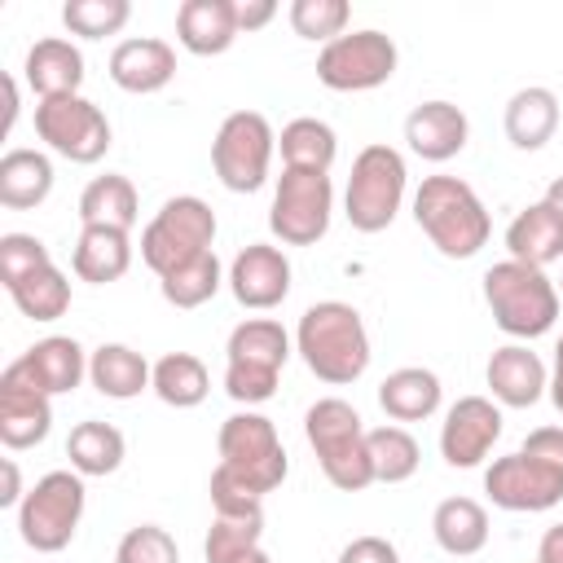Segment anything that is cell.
Returning <instances> with one entry per match:
<instances>
[{"label":"cell","instance_id":"obj_33","mask_svg":"<svg viewBox=\"0 0 563 563\" xmlns=\"http://www.w3.org/2000/svg\"><path fill=\"white\" fill-rule=\"evenodd\" d=\"M277 150H282V163L295 167V172H330L334 167V154H339V136L325 119H290L277 136Z\"/></svg>","mask_w":563,"mask_h":563},{"label":"cell","instance_id":"obj_18","mask_svg":"<svg viewBox=\"0 0 563 563\" xmlns=\"http://www.w3.org/2000/svg\"><path fill=\"white\" fill-rule=\"evenodd\" d=\"M110 79H114V88L136 92V97L163 92L176 79V48L167 40H154V35H132V40L114 44Z\"/></svg>","mask_w":563,"mask_h":563},{"label":"cell","instance_id":"obj_5","mask_svg":"<svg viewBox=\"0 0 563 563\" xmlns=\"http://www.w3.org/2000/svg\"><path fill=\"white\" fill-rule=\"evenodd\" d=\"M405 185H409V172H405L400 150L365 145L352 158V176H347V189H343L347 224L356 233H383L396 220L400 202H405Z\"/></svg>","mask_w":563,"mask_h":563},{"label":"cell","instance_id":"obj_12","mask_svg":"<svg viewBox=\"0 0 563 563\" xmlns=\"http://www.w3.org/2000/svg\"><path fill=\"white\" fill-rule=\"evenodd\" d=\"M35 136L70 158V163H101L106 150H110V119L97 101L70 92V97H48V101H35Z\"/></svg>","mask_w":563,"mask_h":563},{"label":"cell","instance_id":"obj_29","mask_svg":"<svg viewBox=\"0 0 563 563\" xmlns=\"http://www.w3.org/2000/svg\"><path fill=\"white\" fill-rule=\"evenodd\" d=\"M431 537L444 554L471 559L488 545V510L475 497H444L431 515Z\"/></svg>","mask_w":563,"mask_h":563},{"label":"cell","instance_id":"obj_1","mask_svg":"<svg viewBox=\"0 0 563 563\" xmlns=\"http://www.w3.org/2000/svg\"><path fill=\"white\" fill-rule=\"evenodd\" d=\"M295 352L330 387L356 383L369 369V356H374L361 312L343 299H321V303L303 308V317L295 325Z\"/></svg>","mask_w":563,"mask_h":563},{"label":"cell","instance_id":"obj_52","mask_svg":"<svg viewBox=\"0 0 563 563\" xmlns=\"http://www.w3.org/2000/svg\"><path fill=\"white\" fill-rule=\"evenodd\" d=\"M238 563H273V559H268V550H264V545H260V550H251V554H242V559H238Z\"/></svg>","mask_w":563,"mask_h":563},{"label":"cell","instance_id":"obj_9","mask_svg":"<svg viewBox=\"0 0 563 563\" xmlns=\"http://www.w3.org/2000/svg\"><path fill=\"white\" fill-rule=\"evenodd\" d=\"M216 449H220V466L242 475L264 497L273 488H282V479L290 475V462H286V449H282V435H277L273 418H264L255 409H242V413L224 418L220 435H216Z\"/></svg>","mask_w":563,"mask_h":563},{"label":"cell","instance_id":"obj_2","mask_svg":"<svg viewBox=\"0 0 563 563\" xmlns=\"http://www.w3.org/2000/svg\"><path fill=\"white\" fill-rule=\"evenodd\" d=\"M413 220L444 260H471L484 251L493 220L479 194L457 176H427L413 194Z\"/></svg>","mask_w":563,"mask_h":563},{"label":"cell","instance_id":"obj_24","mask_svg":"<svg viewBox=\"0 0 563 563\" xmlns=\"http://www.w3.org/2000/svg\"><path fill=\"white\" fill-rule=\"evenodd\" d=\"M136 211H141L136 185L128 176H119V172L92 176L84 185V194H79V224L84 229H123V233H132Z\"/></svg>","mask_w":563,"mask_h":563},{"label":"cell","instance_id":"obj_49","mask_svg":"<svg viewBox=\"0 0 563 563\" xmlns=\"http://www.w3.org/2000/svg\"><path fill=\"white\" fill-rule=\"evenodd\" d=\"M22 475H18V462L4 457V493H0V506H22Z\"/></svg>","mask_w":563,"mask_h":563},{"label":"cell","instance_id":"obj_26","mask_svg":"<svg viewBox=\"0 0 563 563\" xmlns=\"http://www.w3.org/2000/svg\"><path fill=\"white\" fill-rule=\"evenodd\" d=\"M440 396H444L440 378L431 369H422V365H400V369H391L378 383V405H383V413L391 422H422V418H431L440 409Z\"/></svg>","mask_w":563,"mask_h":563},{"label":"cell","instance_id":"obj_4","mask_svg":"<svg viewBox=\"0 0 563 563\" xmlns=\"http://www.w3.org/2000/svg\"><path fill=\"white\" fill-rule=\"evenodd\" d=\"M484 303L510 339H541L559 321V286L545 277V268L501 260L484 273Z\"/></svg>","mask_w":563,"mask_h":563},{"label":"cell","instance_id":"obj_14","mask_svg":"<svg viewBox=\"0 0 563 563\" xmlns=\"http://www.w3.org/2000/svg\"><path fill=\"white\" fill-rule=\"evenodd\" d=\"M497 440H501V405H493V396H462L449 405L440 422V457L453 471L479 466Z\"/></svg>","mask_w":563,"mask_h":563},{"label":"cell","instance_id":"obj_10","mask_svg":"<svg viewBox=\"0 0 563 563\" xmlns=\"http://www.w3.org/2000/svg\"><path fill=\"white\" fill-rule=\"evenodd\" d=\"M396 62H400L396 40L374 26H361V31H343L339 40L321 44L317 79L330 92H369L396 75Z\"/></svg>","mask_w":563,"mask_h":563},{"label":"cell","instance_id":"obj_38","mask_svg":"<svg viewBox=\"0 0 563 563\" xmlns=\"http://www.w3.org/2000/svg\"><path fill=\"white\" fill-rule=\"evenodd\" d=\"M132 18V4L128 0H66L62 4V22L70 35L79 40H106V35H119Z\"/></svg>","mask_w":563,"mask_h":563},{"label":"cell","instance_id":"obj_50","mask_svg":"<svg viewBox=\"0 0 563 563\" xmlns=\"http://www.w3.org/2000/svg\"><path fill=\"white\" fill-rule=\"evenodd\" d=\"M550 400H554V409L563 413V339H559V347H554V369H550Z\"/></svg>","mask_w":563,"mask_h":563},{"label":"cell","instance_id":"obj_42","mask_svg":"<svg viewBox=\"0 0 563 563\" xmlns=\"http://www.w3.org/2000/svg\"><path fill=\"white\" fill-rule=\"evenodd\" d=\"M114 563H180L176 537L158 523H136L119 537L114 545Z\"/></svg>","mask_w":563,"mask_h":563},{"label":"cell","instance_id":"obj_53","mask_svg":"<svg viewBox=\"0 0 563 563\" xmlns=\"http://www.w3.org/2000/svg\"><path fill=\"white\" fill-rule=\"evenodd\" d=\"M554 286H559V295H563V277H559V282H554Z\"/></svg>","mask_w":563,"mask_h":563},{"label":"cell","instance_id":"obj_44","mask_svg":"<svg viewBox=\"0 0 563 563\" xmlns=\"http://www.w3.org/2000/svg\"><path fill=\"white\" fill-rule=\"evenodd\" d=\"M224 391L238 400V405H264L273 400L277 391V369H264V365H246V361H224Z\"/></svg>","mask_w":563,"mask_h":563},{"label":"cell","instance_id":"obj_30","mask_svg":"<svg viewBox=\"0 0 563 563\" xmlns=\"http://www.w3.org/2000/svg\"><path fill=\"white\" fill-rule=\"evenodd\" d=\"M53 194V163L40 150H9L0 158V207L31 211Z\"/></svg>","mask_w":563,"mask_h":563},{"label":"cell","instance_id":"obj_48","mask_svg":"<svg viewBox=\"0 0 563 563\" xmlns=\"http://www.w3.org/2000/svg\"><path fill=\"white\" fill-rule=\"evenodd\" d=\"M532 563H563V523H550L541 532V545H537V559Z\"/></svg>","mask_w":563,"mask_h":563},{"label":"cell","instance_id":"obj_21","mask_svg":"<svg viewBox=\"0 0 563 563\" xmlns=\"http://www.w3.org/2000/svg\"><path fill=\"white\" fill-rule=\"evenodd\" d=\"M22 79H26V88H31L40 101H48V97H70V92H79V84H84V53H79L70 40H62V35L35 40V44L26 48Z\"/></svg>","mask_w":563,"mask_h":563},{"label":"cell","instance_id":"obj_16","mask_svg":"<svg viewBox=\"0 0 563 563\" xmlns=\"http://www.w3.org/2000/svg\"><path fill=\"white\" fill-rule=\"evenodd\" d=\"M229 290L242 308L251 312H268L290 295V260L282 246L268 242H251L233 255L229 264Z\"/></svg>","mask_w":563,"mask_h":563},{"label":"cell","instance_id":"obj_45","mask_svg":"<svg viewBox=\"0 0 563 563\" xmlns=\"http://www.w3.org/2000/svg\"><path fill=\"white\" fill-rule=\"evenodd\" d=\"M339 563H400V550L387 537H352L339 550Z\"/></svg>","mask_w":563,"mask_h":563},{"label":"cell","instance_id":"obj_32","mask_svg":"<svg viewBox=\"0 0 563 563\" xmlns=\"http://www.w3.org/2000/svg\"><path fill=\"white\" fill-rule=\"evenodd\" d=\"M295 343L286 334L282 321L273 317H246L242 325H233L229 343H224V361H246V365H264V369H277L290 361Z\"/></svg>","mask_w":563,"mask_h":563},{"label":"cell","instance_id":"obj_3","mask_svg":"<svg viewBox=\"0 0 563 563\" xmlns=\"http://www.w3.org/2000/svg\"><path fill=\"white\" fill-rule=\"evenodd\" d=\"M303 435L321 462V475L339 488V493H365L374 484V462H369V444H365V422L361 413L339 400V396H321L317 405H308L303 413Z\"/></svg>","mask_w":563,"mask_h":563},{"label":"cell","instance_id":"obj_11","mask_svg":"<svg viewBox=\"0 0 563 563\" xmlns=\"http://www.w3.org/2000/svg\"><path fill=\"white\" fill-rule=\"evenodd\" d=\"M330 216H334L330 172L282 167L277 189H273V207H268L273 238H282L286 246H312V242H321L330 233Z\"/></svg>","mask_w":563,"mask_h":563},{"label":"cell","instance_id":"obj_22","mask_svg":"<svg viewBox=\"0 0 563 563\" xmlns=\"http://www.w3.org/2000/svg\"><path fill=\"white\" fill-rule=\"evenodd\" d=\"M18 361L44 396H66L88 378V352L70 334H48V339L31 343Z\"/></svg>","mask_w":563,"mask_h":563},{"label":"cell","instance_id":"obj_13","mask_svg":"<svg viewBox=\"0 0 563 563\" xmlns=\"http://www.w3.org/2000/svg\"><path fill=\"white\" fill-rule=\"evenodd\" d=\"M484 493L501 510L537 515L563 501V466L528 453H506V457H493V466L484 471Z\"/></svg>","mask_w":563,"mask_h":563},{"label":"cell","instance_id":"obj_15","mask_svg":"<svg viewBox=\"0 0 563 563\" xmlns=\"http://www.w3.org/2000/svg\"><path fill=\"white\" fill-rule=\"evenodd\" d=\"M53 431V396H44L22 361H9L0 374V444L4 449H31Z\"/></svg>","mask_w":563,"mask_h":563},{"label":"cell","instance_id":"obj_27","mask_svg":"<svg viewBox=\"0 0 563 563\" xmlns=\"http://www.w3.org/2000/svg\"><path fill=\"white\" fill-rule=\"evenodd\" d=\"M506 141L515 150H541L559 132V97L545 84H528L506 101Z\"/></svg>","mask_w":563,"mask_h":563},{"label":"cell","instance_id":"obj_34","mask_svg":"<svg viewBox=\"0 0 563 563\" xmlns=\"http://www.w3.org/2000/svg\"><path fill=\"white\" fill-rule=\"evenodd\" d=\"M150 391L172 405V409H194L207 400L211 391V374L207 365L194 356V352H167L154 361V378H150Z\"/></svg>","mask_w":563,"mask_h":563},{"label":"cell","instance_id":"obj_19","mask_svg":"<svg viewBox=\"0 0 563 563\" xmlns=\"http://www.w3.org/2000/svg\"><path fill=\"white\" fill-rule=\"evenodd\" d=\"M466 136H471L466 114H462L453 101H440V97L413 106L409 119H405V141H409V150H413L418 158H427V163H449V158H457V154L466 150Z\"/></svg>","mask_w":563,"mask_h":563},{"label":"cell","instance_id":"obj_41","mask_svg":"<svg viewBox=\"0 0 563 563\" xmlns=\"http://www.w3.org/2000/svg\"><path fill=\"white\" fill-rule=\"evenodd\" d=\"M211 510L216 515H229V519H264V493L251 488L242 475H233L229 466H216L211 471Z\"/></svg>","mask_w":563,"mask_h":563},{"label":"cell","instance_id":"obj_37","mask_svg":"<svg viewBox=\"0 0 563 563\" xmlns=\"http://www.w3.org/2000/svg\"><path fill=\"white\" fill-rule=\"evenodd\" d=\"M220 286H224V268H220L216 251H207V255L180 264L176 273L158 277V290H163V299L172 308H202L207 299H216Z\"/></svg>","mask_w":563,"mask_h":563},{"label":"cell","instance_id":"obj_46","mask_svg":"<svg viewBox=\"0 0 563 563\" xmlns=\"http://www.w3.org/2000/svg\"><path fill=\"white\" fill-rule=\"evenodd\" d=\"M519 453L563 466V427H537V431H528V440H523V449H519Z\"/></svg>","mask_w":563,"mask_h":563},{"label":"cell","instance_id":"obj_39","mask_svg":"<svg viewBox=\"0 0 563 563\" xmlns=\"http://www.w3.org/2000/svg\"><path fill=\"white\" fill-rule=\"evenodd\" d=\"M260 537H264V519H229V515H216L211 528H207L202 554H207V563H238L242 554L260 550Z\"/></svg>","mask_w":563,"mask_h":563},{"label":"cell","instance_id":"obj_31","mask_svg":"<svg viewBox=\"0 0 563 563\" xmlns=\"http://www.w3.org/2000/svg\"><path fill=\"white\" fill-rule=\"evenodd\" d=\"M123 453H128L123 431L101 418L75 422L66 435V457H70V471L79 475H114L123 466Z\"/></svg>","mask_w":563,"mask_h":563},{"label":"cell","instance_id":"obj_47","mask_svg":"<svg viewBox=\"0 0 563 563\" xmlns=\"http://www.w3.org/2000/svg\"><path fill=\"white\" fill-rule=\"evenodd\" d=\"M233 13H238V31L251 35L277 18V4L273 0H233Z\"/></svg>","mask_w":563,"mask_h":563},{"label":"cell","instance_id":"obj_25","mask_svg":"<svg viewBox=\"0 0 563 563\" xmlns=\"http://www.w3.org/2000/svg\"><path fill=\"white\" fill-rule=\"evenodd\" d=\"M150 378H154V365L128 343H101L97 352H88V383L106 400H132L150 387Z\"/></svg>","mask_w":563,"mask_h":563},{"label":"cell","instance_id":"obj_51","mask_svg":"<svg viewBox=\"0 0 563 563\" xmlns=\"http://www.w3.org/2000/svg\"><path fill=\"white\" fill-rule=\"evenodd\" d=\"M545 202L559 211V220H563V176H554L550 185H545Z\"/></svg>","mask_w":563,"mask_h":563},{"label":"cell","instance_id":"obj_23","mask_svg":"<svg viewBox=\"0 0 563 563\" xmlns=\"http://www.w3.org/2000/svg\"><path fill=\"white\" fill-rule=\"evenodd\" d=\"M506 251H510V260L532 264V268H545V264L563 260V220H559V211L545 198L523 207L506 224Z\"/></svg>","mask_w":563,"mask_h":563},{"label":"cell","instance_id":"obj_20","mask_svg":"<svg viewBox=\"0 0 563 563\" xmlns=\"http://www.w3.org/2000/svg\"><path fill=\"white\" fill-rule=\"evenodd\" d=\"M238 13L233 0H185L176 9V40L194 57H220L238 40Z\"/></svg>","mask_w":563,"mask_h":563},{"label":"cell","instance_id":"obj_17","mask_svg":"<svg viewBox=\"0 0 563 563\" xmlns=\"http://www.w3.org/2000/svg\"><path fill=\"white\" fill-rule=\"evenodd\" d=\"M484 378H488L493 400L506 405V409H532V405L545 396V387H550V369H545V361H541L528 343H506V347H497V352L488 356Z\"/></svg>","mask_w":563,"mask_h":563},{"label":"cell","instance_id":"obj_28","mask_svg":"<svg viewBox=\"0 0 563 563\" xmlns=\"http://www.w3.org/2000/svg\"><path fill=\"white\" fill-rule=\"evenodd\" d=\"M70 268L79 282L92 286H110L132 268V233L123 229H79Z\"/></svg>","mask_w":563,"mask_h":563},{"label":"cell","instance_id":"obj_43","mask_svg":"<svg viewBox=\"0 0 563 563\" xmlns=\"http://www.w3.org/2000/svg\"><path fill=\"white\" fill-rule=\"evenodd\" d=\"M44 264H53V255L35 233H4L0 238V282H4V290L18 286L22 277H31Z\"/></svg>","mask_w":563,"mask_h":563},{"label":"cell","instance_id":"obj_35","mask_svg":"<svg viewBox=\"0 0 563 563\" xmlns=\"http://www.w3.org/2000/svg\"><path fill=\"white\" fill-rule=\"evenodd\" d=\"M365 444H369V462H374V484H405L422 462L418 440L400 422L365 431Z\"/></svg>","mask_w":563,"mask_h":563},{"label":"cell","instance_id":"obj_40","mask_svg":"<svg viewBox=\"0 0 563 563\" xmlns=\"http://www.w3.org/2000/svg\"><path fill=\"white\" fill-rule=\"evenodd\" d=\"M347 22H352V9H347V0H295L290 4V26H295V35L299 40H321V44H330V40H339L343 31H347Z\"/></svg>","mask_w":563,"mask_h":563},{"label":"cell","instance_id":"obj_6","mask_svg":"<svg viewBox=\"0 0 563 563\" xmlns=\"http://www.w3.org/2000/svg\"><path fill=\"white\" fill-rule=\"evenodd\" d=\"M211 242H216V211L198 194H176L141 229V260H145V268L167 277L180 264L207 255Z\"/></svg>","mask_w":563,"mask_h":563},{"label":"cell","instance_id":"obj_7","mask_svg":"<svg viewBox=\"0 0 563 563\" xmlns=\"http://www.w3.org/2000/svg\"><path fill=\"white\" fill-rule=\"evenodd\" d=\"M84 475L79 471H48L26 488L18 506V532L35 554H57L75 541L79 519H84Z\"/></svg>","mask_w":563,"mask_h":563},{"label":"cell","instance_id":"obj_36","mask_svg":"<svg viewBox=\"0 0 563 563\" xmlns=\"http://www.w3.org/2000/svg\"><path fill=\"white\" fill-rule=\"evenodd\" d=\"M9 299L31 321H57L70 308V282H66V273L57 264H44L31 277H22L18 286H9Z\"/></svg>","mask_w":563,"mask_h":563},{"label":"cell","instance_id":"obj_8","mask_svg":"<svg viewBox=\"0 0 563 563\" xmlns=\"http://www.w3.org/2000/svg\"><path fill=\"white\" fill-rule=\"evenodd\" d=\"M277 150V132L260 110H233L216 141H211V167L229 194H255L268 180Z\"/></svg>","mask_w":563,"mask_h":563}]
</instances>
